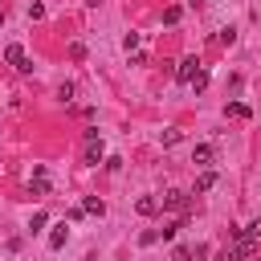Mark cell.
Wrapping results in <instances>:
<instances>
[{"instance_id": "5", "label": "cell", "mask_w": 261, "mask_h": 261, "mask_svg": "<svg viewBox=\"0 0 261 261\" xmlns=\"http://www.w3.org/2000/svg\"><path fill=\"white\" fill-rule=\"evenodd\" d=\"M212 188H216V171L208 167V171H200V175H196V188H192V196H204V192H212Z\"/></svg>"}, {"instance_id": "6", "label": "cell", "mask_w": 261, "mask_h": 261, "mask_svg": "<svg viewBox=\"0 0 261 261\" xmlns=\"http://www.w3.org/2000/svg\"><path fill=\"white\" fill-rule=\"evenodd\" d=\"M196 73H200V61H196V57H184V61H179V69H175V77H179V82H192Z\"/></svg>"}, {"instance_id": "4", "label": "cell", "mask_w": 261, "mask_h": 261, "mask_svg": "<svg viewBox=\"0 0 261 261\" xmlns=\"http://www.w3.org/2000/svg\"><path fill=\"white\" fill-rule=\"evenodd\" d=\"M212 159H216V151H212L208 143H200V147H192V163H196V167H204V171H208V167H212Z\"/></svg>"}, {"instance_id": "10", "label": "cell", "mask_w": 261, "mask_h": 261, "mask_svg": "<svg viewBox=\"0 0 261 261\" xmlns=\"http://www.w3.org/2000/svg\"><path fill=\"white\" fill-rule=\"evenodd\" d=\"M159 139H163V147H175V143L184 139V130H179V126H167V130H163Z\"/></svg>"}, {"instance_id": "3", "label": "cell", "mask_w": 261, "mask_h": 261, "mask_svg": "<svg viewBox=\"0 0 261 261\" xmlns=\"http://www.w3.org/2000/svg\"><path fill=\"white\" fill-rule=\"evenodd\" d=\"M4 61H8L12 69H20V73H29V69H33V65L24 61V49H20V45H8V49H4Z\"/></svg>"}, {"instance_id": "11", "label": "cell", "mask_w": 261, "mask_h": 261, "mask_svg": "<svg viewBox=\"0 0 261 261\" xmlns=\"http://www.w3.org/2000/svg\"><path fill=\"white\" fill-rule=\"evenodd\" d=\"M179 16H184V8H179V4L163 8V24H179Z\"/></svg>"}, {"instance_id": "8", "label": "cell", "mask_w": 261, "mask_h": 261, "mask_svg": "<svg viewBox=\"0 0 261 261\" xmlns=\"http://www.w3.org/2000/svg\"><path fill=\"white\" fill-rule=\"evenodd\" d=\"M82 212H90V216H102V212H106V204H102L98 196H86V200H82Z\"/></svg>"}, {"instance_id": "13", "label": "cell", "mask_w": 261, "mask_h": 261, "mask_svg": "<svg viewBox=\"0 0 261 261\" xmlns=\"http://www.w3.org/2000/svg\"><path fill=\"white\" fill-rule=\"evenodd\" d=\"M29 192H33V196H49V179H45V175H37V179L29 184Z\"/></svg>"}, {"instance_id": "20", "label": "cell", "mask_w": 261, "mask_h": 261, "mask_svg": "<svg viewBox=\"0 0 261 261\" xmlns=\"http://www.w3.org/2000/svg\"><path fill=\"white\" fill-rule=\"evenodd\" d=\"M69 57H73V61H82V57H86V45H77V41H73V45H69Z\"/></svg>"}, {"instance_id": "9", "label": "cell", "mask_w": 261, "mask_h": 261, "mask_svg": "<svg viewBox=\"0 0 261 261\" xmlns=\"http://www.w3.org/2000/svg\"><path fill=\"white\" fill-rule=\"evenodd\" d=\"M65 237H69V228H65V224H57V228L49 232V249H61V245H65Z\"/></svg>"}, {"instance_id": "1", "label": "cell", "mask_w": 261, "mask_h": 261, "mask_svg": "<svg viewBox=\"0 0 261 261\" xmlns=\"http://www.w3.org/2000/svg\"><path fill=\"white\" fill-rule=\"evenodd\" d=\"M86 163H90V167L102 163V135H98V130H86Z\"/></svg>"}, {"instance_id": "15", "label": "cell", "mask_w": 261, "mask_h": 261, "mask_svg": "<svg viewBox=\"0 0 261 261\" xmlns=\"http://www.w3.org/2000/svg\"><path fill=\"white\" fill-rule=\"evenodd\" d=\"M188 86H192V90H196V94H200V90H204V86H208V69H200V73H196V77H192V82H188Z\"/></svg>"}, {"instance_id": "19", "label": "cell", "mask_w": 261, "mask_h": 261, "mask_svg": "<svg viewBox=\"0 0 261 261\" xmlns=\"http://www.w3.org/2000/svg\"><path fill=\"white\" fill-rule=\"evenodd\" d=\"M237 41V29H220V45H232Z\"/></svg>"}, {"instance_id": "2", "label": "cell", "mask_w": 261, "mask_h": 261, "mask_svg": "<svg viewBox=\"0 0 261 261\" xmlns=\"http://www.w3.org/2000/svg\"><path fill=\"white\" fill-rule=\"evenodd\" d=\"M163 208H167V212H179V216H184V212H188V192L171 188V192L163 196Z\"/></svg>"}, {"instance_id": "16", "label": "cell", "mask_w": 261, "mask_h": 261, "mask_svg": "<svg viewBox=\"0 0 261 261\" xmlns=\"http://www.w3.org/2000/svg\"><path fill=\"white\" fill-rule=\"evenodd\" d=\"M45 220H49L45 212H33V220H29V232H41V228H45Z\"/></svg>"}, {"instance_id": "14", "label": "cell", "mask_w": 261, "mask_h": 261, "mask_svg": "<svg viewBox=\"0 0 261 261\" xmlns=\"http://www.w3.org/2000/svg\"><path fill=\"white\" fill-rule=\"evenodd\" d=\"M73 94H77V86H73V82H61V86H57V98H61V102H69Z\"/></svg>"}, {"instance_id": "22", "label": "cell", "mask_w": 261, "mask_h": 261, "mask_svg": "<svg viewBox=\"0 0 261 261\" xmlns=\"http://www.w3.org/2000/svg\"><path fill=\"white\" fill-rule=\"evenodd\" d=\"M0 20H4V12H0Z\"/></svg>"}, {"instance_id": "21", "label": "cell", "mask_w": 261, "mask_h": 261, "mask_svg": "<svg viewBox=\"0 0 261 261\" xmlns=\"http://www.w3.org/2000/svg\"><path fill=\"white\" fill-rule=\"evenodd\" d=\"M216 261H232V257H228V253H220V257H216Z\"/></svg>"}, {"instance_id": "17", "label": "cell", "mask_w": 261, "mask_h": 261, "mask_svg": "<svg viewBox=\"0 0 261 261\" xmlns=\"http://www.w3.org/2000/svg\"><path fill=\"white\" fill-rule=\"evenodd\" d=\"M155 241H159V228H143L139 232V245H155Z\"/></svg>"}, {"instance_id": "12", "label": "cell", "mask_w": 261, "mask_h": 261, "mask_svg": "<svg viewBox=\"0 0 261 261\" xmlns=\"http://www.w3.org/2000/svg\"><path fill=\"white\" fill-rule=\"evenodd\" d=\"M253 110L245 106V102H228V118H249Z\"/></svg>"}, {"instance_id": "7", "label": "cell", "mask_w": 261, "mask_h": 261, "mask_svg": "<svg viewBox=\"0 0 261 261\" xmlns=\"http://www.w3.org/2000/svg\"><path fill=\"white\" fill-rule=\"evenodd\" d=\"M135 212H143V216H155V212H159V200H155V196H139V200H135Z\"/></svg>"}, {"instance_id": "18", "label": "cell", "mask_w": 261, "mask_h": 261, "mask_svg": "<svg viewBox=\"0 0 261 261\" xmlns=\"http://www.w3.org/2000/svg\"><path fill=\"white\" fill-rule=\"evenodd\" d=\"M171 261H192V249H188V245H175V249H171Z\"/></svg>"}, {"instance_id": "23", "label": "cell", "mask_w": 261, "mask_h": 261, "mask_svg": "<svg viewBox=\"0 0 261 261\" xmlns=\"http://www.w3.org/2000/svg\"><path fill=\"white\" fill-rule=\"evenodd\" d=\"M192 4H196V0H192Z\"/></svg>"}]
</instances>
